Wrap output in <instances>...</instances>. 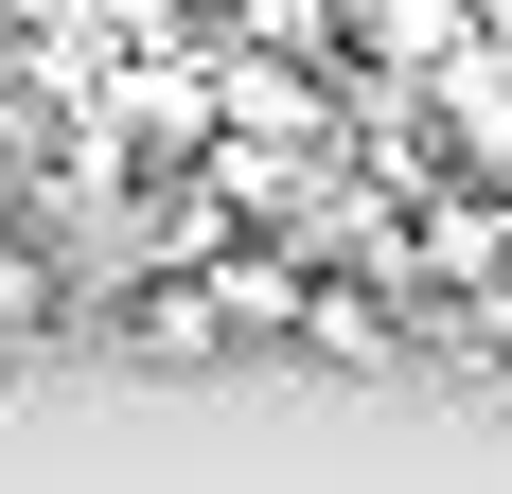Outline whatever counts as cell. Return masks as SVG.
<instances>
[{"label": "cell", "mask_w": 512, "mask_h": 494, "mask_svg": "<svg viewBox=\"0 0 512 494\" xmlns=\"http://www.w3.org/2000/svg\"><path fill=\"white\" fill-rule=\"evenodd\" d=\"M301 353H336V371H407V300H371V283H301Z\"/></svg>", "instance_id": "obj_1"}, {"label": "cell", "mask_w": 512, "mask_h": 494, "mask_svg": "<svg viewBox=\"0 0 512 494\" xmlns=\"http://www.w3.org/2000/svg\"><path fill=\"white\" fill-rule=\"evenodd\" d=\"M124 353H142V371H195V353H230V318H212V283H195V265L124 300Z\"/></svg>", "instance_id": "obj_2"}, {"label": "cell", "mask_w": 512, "mask_h": 494, "mask_svg": "<svg viewBox=\"0 0 512 494\" xmlns=\"http://www.w3.org/2000/svg\"><path fill=\"white\" fill-rule=\"evenodd\" d=\"M424 106H442L477 159H512V53H495V36H477V53H442V71H424Z\"/></svg>", "instance_id": "obj_3"}, {"label": "cell", "mask_w": 512, "mask_h": 494, "mask_svg": "<svg viewBox=\"0 0 512 494\" xmlns=\"http://www.w3.org/2000/svg\"><path fill=\"white\" fill-rule=\"evenodd\" d=\"M53 300H71V283H53V247H36V230H0V353H18V336H36V318H53Z\"/></svg>", "instance_id": "obj_4"}, {"label": "cell", "mask_w": 512, "mask_h": 494, "mask_svg": "<svg viewBox=\"0 0 512 494\" xmlns=\"http://www.w3.org/2000/svg\"><path fill=\"white\" fill-rule=\"evenodd\" d=\"M460 18H477V36H495V53H512V0H460Z\"/></svg>", "instance_id": "obj_5"}]
</instances>
